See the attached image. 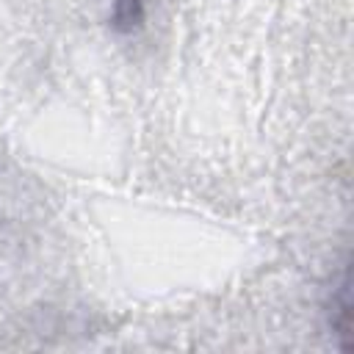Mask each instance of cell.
I'll return each mask as SVG.
<instances>
[{"instance_id":"cell-1","label":"cell","mask_w":354,"mask_h":354,"mask_svg":"<svg viewBox=\"0 0 354 354\" xmlns=\"http://www.w3.org/2000/svg\"><path fill=\"white\" fill-rule=\"evenodd\" d=\"M144 11H147V0H113L108 22L113 30H136L144 22Z\"/></svg>"}]
</instances>
